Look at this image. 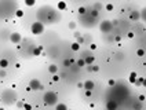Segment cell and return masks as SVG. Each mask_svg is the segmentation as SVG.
<instances>
[{
  "label": "cell",
  "instance_id": "obj_10",
  "mask_svg": "<svg viewBox=\"0 0 146 110\" xmlns=\"http://www.w3.org/2000/svg\"><path fill=\"white\" fill-rule=\"evenodd\" d=\"M136 78H138V76H136V73H135V72H131V73H129V82H131V84H135V81H136Z\"/></svg>",
  "mask_w": 146,
  "mask_h": 110
},
{
  "label": "cell",
  "instance_id": "obj_22",
  "mask_svg": "<svg viewBox=\"0 0 146 110\" xmlns=\"http://www.w3.org/2000/svg\"><path fill=\"white\" fill-rule=\"evenodd\" d=\"M34 3H36V0H25V4L28 6V7H32Z\"/></svg>",
  "mask_w": 146,
  "mask_h": 110
},
{
  "label": "cell",
  "instance_id": "obj_33",
  "mask_svg": "<svg viewBox=\"0 0 146 110\" xmlns=\"http://www.w3.org/2000/svg\"><path fill=\"white\" fill-rule=\"evenodd\" d=\"M85 96H87V98H90V96H91V91L85 89Z\"/></svg>",
  "mask_w": 146,
  "mask_h": 110
},
{
  "label": "cell",
  "instance_id": "obj_14",
  "mask_svg": "<svg viewBox=\"0 0 146 110\" xmlns=\"http://www.w3.org/2000/svg\"><path fill=\"white\" fill-rule=\"evenodd\" d=\"M55 110H67V106L65 103H56L55 104Z\"/></svg>",
  "mask_w": 146,
  "mask_h": 110
},
{
  "label": "cell",
  "instance_id": "obj_31",
  "mask_svg": "<svg viewBox=\"0 0 146 110\" xmlns=\"http://www.w3.org/2000/svg\"><path fill=\"white\" fill-rule=\"evenodd\" d=\"M106 10H107V11H113V4L107 3V4H106Z\"/></svg>",
  "mask_w": 146,
  "mask_h": 110
},
{
  "label": "cell",
  "instance_id": "obj_20",
  "mask_svg": "<svg viewBox=\"0 0 146 110\" xmlns=\"http://www.w3.org/2000/svg\"><path fill=\"white\" fill-rule=\"evenodd\" d=\"M139 14H140V18H142V19L146 22V7H145V8H143L142 11H140Z\"/></svg>",
  "mask_w": 146,
  "mask_h": 110
},
{
  "label": "cell",
  "instance_id": "obj_41",
  "mask_svg": "<svg viewBox=\"0 0 146 110\" xmlns=\"http://www.w3.org/2000/svg\"><path fill=\"white\" fill-rule=\"evenodd\" d=\"M0 110H4V109H0Z\"/></svg>",
  "mask_w": 146,
  "mask_h": 110
},
{
  "label": "cell",
  "instance_id": "obj_24",
  "mask_svg": "<svg viewBox=\"0 0 146 110\" xmlns=\"http://www.w3.org/2000/svg\"><path fill=\"white\" fill-rule=\"evenodd\" d=\"M101 8H102V4H101V3H95V4H94V10L101 11Z\"/></svg>",
  "mask_w": 146,
  "mask_h": 110
},
{
  "label": "cell",
  "instance_id": "obj_1",
  "mask_svg": "<svg viewBox=\"0 0 146 110\" xmlns=\"http://www.w3.org/2000/svg\"><path fill=\"white\" fill-rule=\"evenodd\" d=\"M43 99H44V103L48 104V106H55V104L58 103V95H56V92H54V91H47V92H44Z\"/></svg>",
  "mask_w": 146,
  "mask_h": 110
},
{
  "label": "cell",
  "instance_id": "obj_9",
  "mask_svg": "<svg viewBox=\"0 0 146 110\" xmlns=\"http://www.w3.org/2000/svg\"><path fill=\"white\" fill-rule=\"evenodd\" d=\"M129 18H131L132 21H138V19L140 18V14L138 12V11H132V12L129 14Z\"/></svg>",
  "mask_w": 146,
  "mask_h": 110
},
{
  "label": "cell",
  "instance_id": "obj_19",
  "mask_svg": "<svg viewBox=\"0 0 146 110\" xmlns=\"http://www.w3.org/2000/svg\"><path fill=\"white\" fill-rule=\"evenodd\" d=\"M77 12H79L80 15H85V12H87V8H85V7H80L79 10H77Z\"/></svg>",
  "mask_w": 146,
  "mask_h": 110
},
{
  "label": "cell",
  "instance_id": "obj_2",
  "mask_svg": "<svg viewBox=\"0 0 146 110\" xmlns=\"http://www.w3.org/2000/svg\"><path fill=\"white\" fill-rule=\"evenodd\" d=\"M30 30H32V33L33 34H41V33L44 32V23L43 22H33L32 23V26H30Z\"/></svg>",
  "mask_w": 146,
  "mask_h": 110
},
{
  "label": "cell",
  "instance_id": "obj_25",
  "mask_svg": "<svg viewBox=\"0 0 146 110\" xmlns=\"http://www.w3.org/2000/svg\"><path fill=\"white\" fill-rule=\"evenodd\" d=\"M23 104H25V102H23V100H17V107H18V109L23 107Z\"/></svg>",
  "mask_w": 146,
  "mask_h": 110
},
{
  "label": "cell",
  "instance_id": "obj_15",
  "mask_svg": "<svg viewBox=\"0 0 146 110\" xmlns=\"http://www.w3.org/2000/svg\"><path fill=\"white\" fill-rule=\"evenodd\" d=\"M76 66H77V67H84V66H87V65H85L84 58H80V59H77V63H76Z\"/></svg>",
  "mask_w": 146,
  "mask_h": 110
},
{
  "label": "cell",
  "instance_id": "obj_37",
  "mask_svg": "<svg viewBox=\"0 0 146 110\" xmlns=\"http://www.w3.org/2000/svg\"><path fill=\"white\" fill-rule=\"evenodd\" d=\"M142 87H146V77H143V81H142Z\"/></svg>",
  "mask_w": 146,
  "mask_h": 110
},
{
  "label": "cell",
  "instance_id": "obj_34",
  "mask_svg": "<svg viewBox=\"0 0 146 110\" xmlns=\"http://www.w3.org/2000/svg\"><path fill=\"white\" fill-rule=\"evenodd\" d=\"M145 99H146V96H145V95H139V100H140V102H143Z\"/></svg>",
  "mask_w": 146,
  "mask_h": 110
},
{
  "label": "cell",
  "instance_id": "obj_7",
  "mask_svg": "<svg viewBox=\"0 0 146 110\" xmlns=\"http://www.w3.org/2000/svg\"><path fill=\"white\" fill-rule=\"evenodd\" d=\"M106 109L107 110H117V103L114 100H109L106 103Z\"/></svg>",
  "mask_w": 146,
  "mask_h": 110
},
{
  "label": "cell",
  "instance_id": "obj_21",
  "mask_svg": "<svg viewBox=\"0 0 146 110\" xmlns=\"http://www.w3.org/2000/svg\"><path fill=\"white\" fill-rule=\"evenodd\" d=\"M72 50L73 51H79L80 50V44L79 43H73L72 44Z\"/></svg>",
  "mask_w": 146,
  "mask_h": 110
},
{
  "label": "cell",
  "instance_id": "obj_35",
  "mask_svg": "<svg viewBox=\"0 0 146 110\" xmlns=\"http://www.w3.org/2000/svg\"><path fill=\"white\" fill-rule=\"evenodd\" d=\"M90 48L92 50V51H94V50H96V44H91V45H90Z\"/></svg>",
  "mask_w": 146,
  "mask_h": 110
},
{
  "label": "cell",
  "instance_id": "obj_39",
  "mask_svg": "<svg viewBox=\"0 0 146 110\" xmlns=\"http://www.w3.org/2000/svg\"><path fill=\"white\" fill-rule=\"evenodd\" d=\"M74 37L79 38V37H80V33H79V32H74Z\"/></svg>",
  "mask_w": 146,
  "mask_h": 110
},
{
  "label": "cell",
  "instance_id": "obj_8",
  "mask_svg": "<svg viewBox=\"0 0 146 110\" xmlns=\"http://www.w3.org/2000/svg\"><path fill=\"white\" fill-rule=\"evenodd\" d=\"M56 8H58L59 11H65V10H66V1L59 0V1H58V4H56Z\"/></svg>",
  "mask_w": 146,
  "mask_h": 110
},
{
  "label": "cell",
  "instance_id": "obj_28",
  "mask_svg": "<svg viewBox=\"0 0 146 110\" xmlns=\"http://www.w3.org/2000/svg\"><path fill=\"white\" fill-rule=\"evenodd\" d=\"M15 15L21 18V16H23V11H22V10H17V12H15Z\"/></svg>",
  "mask_w": 146,
  "mask_h": 110
},
{
  "label": "cell",
  "instance_id": "obj_6",
  "mask_svg": "<svg viewBox=\"0 0 146 110\" xmlns=\"http://www.w3.org/2000/svg\"><path fill=\"white\" fill-rule=\"evenodd\" d=\"M83 84H84V88H85V89H88V91H92V89L95 88V84H94L92 80H85Z\"/></svg>",
  "mask_w": 146,
  "mask_h": 110
},
{
  "label": "cell",
  "instance_id": "obj_30",
  "mask_svg": "<svg viewBox=\"0 0 146 110\" xmlns=\"http://www.w3.org/2000/svg\"><path fill=\"white\" fill-rule=\"evenodd\" d=\"M22 109H25V110H32V106H30L29 103H25V104H23V107H22Z\"/></svg>",
  "mask_w": 146,
  "mask_h": 110
},
{
  "label": "cell",
  "instance_id": "obj_32",
  "mask_svg": "<svg viewBox=\"0 0 146 110\" xmlns=\"http://www.w3.org/2000/svg\"><path fill=\"white\" fill-rule=\"evenodd\" d=\"M0 77L3 78V77H6V72H4V69H1L0 70Z\"/></svg>",
  "mask_w": 146,
  "mask_h": 110
},
{
  "label": "cell",
  "instance_id": "obj_38",
  "mask_svg": "<svg viewBox=\"0 0 146 110\" xmlns=\"http://www.w3.org/2000/svg\"><path fill=\"white\" fill-rule=\"evenodd\" d=\"M77 87H79V88H84V84H83V82H79V84H77Z\"/></svg>",
  "mask_w": 146,
  "mask_h": 110
},
{
  "label": "cell",
  "instance_id": "obj_18",
  "mask_svg": "<svg viewBox=\"0 0 146 110\" xmlns=\"http://www.w3.org/2000/svg\"><path fill=\"white\" fill-rule=\"evenodd\" d=\"M73 63H74V62H73V59H65V60H63V65L66 66V67H69V66L73 65Z\"/></svg>",
  "mask_w": 146,
  "mask_h": 110
},
{
  "label": "cell",
  "instance_id": "obj_4",
  "mask_svg": "<svg viewBox=\"0 0 146 110\" xmlns=\"http://www.w3.org/2000/svg\"><path fill=\"white\" fill-rule=\"evenodd\" d=\"M29 88H30V89H34V91L44 89V88H43V85H41V82H40L39 80H36V78L30 80V82H29Z\"/></svg>",
  "mask_w": 146,
  "mask_h": 110
},
{
  "label": "cell",
  "instance_id": "obj_27",
  "mask_svg": "<svg viewBox=\"0 0 146 110\" xmlns=\"http://www.w3.org/2000/svg\"><path fill=\"white\" fill-rule=\"evenodd\" d=\"M136 55H138V56H143V55H145V51H143L142 48H139L138 51H136Z\"/></svg>",
  "mask_w": 146,
  "mask_h": 110
},
{
  "label": "cell",
  "instance_id": "obj_26",
  "mask_svg": "<svg viewBox=\"0 0 146 110\" xmlns=\"http://www.w3.org/2000/svg\"><path fill=\"white\" fill-rule=\"evenodd\" d=\"M142 81H143V77H138L136 81H135V84H136V85H142Z\"/></svg>",
  "mask_w": 146,
  "mask_h": 110
},
{
  "label": "cell",
  "instance_id": "obj_42",
  "mask_svg": "<svg viewBox=\"0 0 146 110\" xmlns=\"http://www.w3.org/2000/svg\"><path fill=\"white\" fill-rule=\"evenodd\" d=\"M0 100H1V99H0Z\"/></svg>",
  "mask_w": 146,
  "mask_h": 110
},
{
  "label": "cell",
  "instance_id": "obj_40",
  "mask_svg": "<svg viewBox=\"0 0 146 110\" xmlns=\"http://www.w3.org/2000/svg\"><path fill=\"white\" fill-rule=\"evenodd\" d=\"M128 37H129V38H132V37H134V33L129 32V33H128Z\"/></svg>",
  "mask_w": 146,
  "mask_h": 110
},
{
  "label": "cell",
  "instance_id": "obj_23",
  "mask_svg": "<svg viewBox=\"0 0 146 110\" xmlns=\"http://www.w3.org/2000/svg\"><path fill=\"white\" fill-rule=\"evenodd\" d=\"M76 26H77V23H76V22H69V29L74 30V29H76Z\"/></svg>",
  "mask_w": 146,
  "mask_h": 110
},
{
  "label": "cell",
  "instance_id": "obj_11",
  "mask_svg": "<svg viewBox=\"0 0 146 110\" xmlns=\"http://www.w3.org/2000/svg\"><path fill=\"white\" fill-rule=\"evenodd\" d=\"M8 65H10V62H8L7 59H4V58H1V59H0V67H1V69L8 67Z\"/></svg>",
  "mask_w": 146,
  "mask_h": 110
},
{
  "label": "cell",
  "instance_id": "obj_5",
  "mask_svg": "<svg viewBox=\"0 0 146 110\" xmlns=\"http://www.w3.org/2000/svg\"><path fill=\"white\" fill-rule=\"evenodd\" d=\"M10 40H11L12 44H19L21 41H22V36H21V33L14 32V33L10 34Z\"/></svg>",
  "mask_w": 146,
  "mask_h": 110
},
{
  "label": "cell",
  "instance_id": "obj_3",
  "mask_svg": "<svg viewBox=\"0 0 146 110\" xmlns=\"http://www.w3.org/2000/svg\"><path fill=\"white\" fill-rule=\"evenodd\" d=\"M113 28V23L109 19H105V21H102L101 23H99V30H101L102 33H107L110 32Z\"/></svg>",
  "mask_w": 146,
  "mask_h": 110
},
{
  "label": "cell",
  "instance_id": "obj_29",
  "mask_svg": "<svg viewBox=\"0 0 146 110\" xmlns=\"http://www.w3.org/2000/svg\"><path fill=\"white\" fill-rule=\"evenodd\" d=\"M59 78H61V77L58 76V74H52V81H59Z\"/></svg>",
  "mask_w": 146,
  "mask_h": 110
},
{
  "label": "cell",
  "instance_id": "obj_16",
  "mask_svg": "<svg viewBox=\"0 0 146 110\" xmlns=\"http://www.w3.org/2000/svg\"><path fill=\"white\" fill-rule=\"evenodd\" d=\"M41 52H43V48H41V47H36V48H33V55L34 56L41 55Z\"/></svg>",
  "mask_w": 146,
  "mask_h": 110
},
{
  "label": "cell",
  "instance_id": "obj_17",
  "mask_svg": "<svg viewBox=\"0 0 146 110\" xmlns=\"http://www.w3.org/2000/svg\"><path fill=\"white\" fill-rule=\"evenodd\" d=\"M90 15L92 16V18H96V16L99 15V11H98V10H91L90 11Z\"/></svg>",
  "mask_w": 146,
  "mask_h": 110
},
{
  "label": "cell",
  "instance_id": "obj_12",
  "mask_svg": "<svg viewBox=\"0 0 146 110\" xmlns=\"http://www.w3.org/2000/svg\"><path fill=\"white\" fill-rule=\"evenodd\" d=\"M48 72H50L51 74H56V72H58V66L54 65V63L50 65V66H48Z\"/></svg>",
  "mask_w": 146,
  "mask_h": 110
},
{
  "label": "cell",
  "instance_id": "obj_36",
  "mask_svg": "<svg viewBox=\"0 0 146 110\" xmlns=\"http://www.w3.org/2000/svg\"><path fill=\"white\" fill-rule=\"evenodd\" d=\"M114 84H116V81H114V80H109V85H114Z\"/></svg>",
  "mask_w": 146,
  "mask_h": 110
},
{
  "label": "cell",
  "instance_id": "obj_13",
  "mask_svg": "<svg viewBox=\"0 0 146 110\" xmlns=\"http://www.w3.org/2000/svg\"><path fill=\"white\" fill-rule=\"evenodd\" d=\"M84 60H85V65H92V63H94V56H92V55H88V56L84 58Z\"/></svg>",
  "mask_w": 146,
  "mask_h": 110
}]
</instances>
